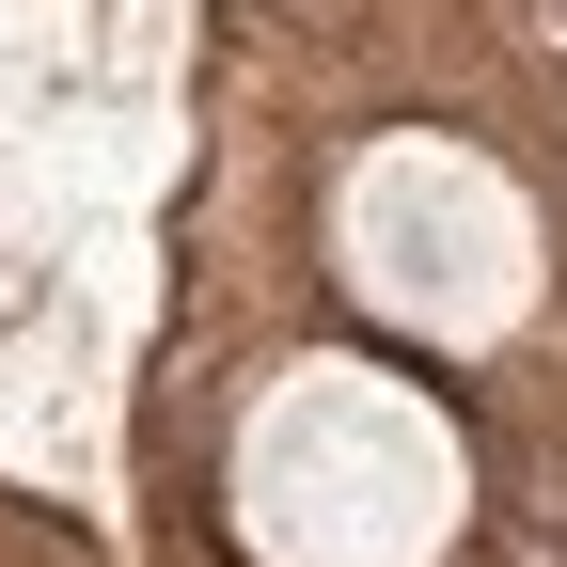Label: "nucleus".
<instances>
[{
	"instance_id": "obj_1",
	"label": "nucleus",
	"mask_w": 567,
	"mask_h": 567,
	"mask_svg": "<svg viewBox=\"0 0 567 567\" xmlns=\"http://www.w3.org/2000/svg\"><path fill=\"white\" fill-rule=\"evenodd\" d=\"M237 505H252L268 567H425L457 520V442L425 394H394L363 363H316L252 410Z\"/></svg>"
},
{
	"instance_id": "obj_2",
	"label": "nucleus",
	"mask_w": 567,
	"mask_h": 567,
	"mask_svg": "<svg viewBox=\"0 0 567 567\" xmlns=\"http://www.w3.org/2000/svg\"><path fill=\"white\" fill-rule=\"evenodd\" d=\"M347 284H363L379 316L410 331H505L520 284H536V237L488 158L457 142H379L363 174H347Z\"/></svg>"
}]
</instances>
